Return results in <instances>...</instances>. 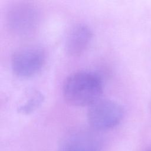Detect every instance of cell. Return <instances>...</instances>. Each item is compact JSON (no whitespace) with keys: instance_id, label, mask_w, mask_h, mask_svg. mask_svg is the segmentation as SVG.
<instances>
[{"instance_id":"8992f818","label":"cell","mask_w":151,"mask_h":151,"mask_svg":"<svg viewBox=\"0 0 151 151\" xmlns=\"http://www.w3.org/2000/svg\"><path fill=\"white\" fill-rule=\"evenodd\" d=\"M65 146L64 151H100L96 136L86 130L71 133L67 138Z\"/></svg>"},{"instance_id":"6da1fadb","label":"cell","mask_w":151,"mask_h":151,"mask_svg":"<svg viewBox=\"0 0 151 151\" xmlns=\"http://www.w3.org/2000/svg\"><path fill=\"white\" fill-rule=\"evenodd\" d=\"M103 91L101 77L91 71L81 70L71 74L63 86L65 101L77 107L90 106L101 99Z\"/></svg>"},{"instance_id":"277c9868","label":"cell","mask_w":151,"mask_h":151,"mask_svg":"<svg viewBox=\"0 0 151 151\" xmlns=\"http://www.w3.org/2000/svg\"><path fill=\"white\" fill-rule=\"evenodd\" d=\"M38 12L34 5L18 2L12 5L7 12V23L10 30L19 36L32 33L38 22Z\"/></svg>"},{"instance_id":"3957f363","label":"cell","mask_w":151,"mask_h":151,"mask_svg":"<svg viewBox=\"0 0 151 151\" xmlns=\"http://www.w3.org/2000/svg\"><path fill=\"white\" fill-rule=\"evenodd\" d=\"M124 116L123 107L117 102L100 99L89 106L87 120L94 129L104 130L117 126Z\"/></svg>"},{"instance_id":"52a82bcc","label":"cell","mask_w":151,"mask_h":151,"mask_svg":"<svg viewBox=\"0 0 151 151\" xmlns=\"http://www.w3.org/2000/svg\"><path fill=\"white\" fill-rule=\"evenodd\" d=\"M44 96L36 92L22 105L18 108V111L22 114H28L34 111L41 104L44 100Z\"/></svg>"},{"instance_id":"7a4b0ae2","label":"cell","mask_w":151,"mask_h":151,"mask_svg":"<svg viewBox=\"0 0 151 151\" xmlns=\"http://www.w3.org/2000/svg\"><path fill=\"white\" fill-rule=\"evenodd\" d=\"M46 60L44 49L38 45H28L17 49L12 54L11 65L18 77L28 78L37 74Z\"/></svg>"},{"instance_id":"5b68a950","label":"cell","mask_w":151,"mask_h":151,"mask_svg":"<svg viewBox=\"0 0 151 151\" xmlns=\"http://www.w3.org/2000/svg\"><path fill=\"white\" fill-rule=\"evenodd\" d=\"M93 38V32L84 24H76L68 31L65 41L67 53L71 56H79L88 47Z\"/></svg>"}]
</instances>
